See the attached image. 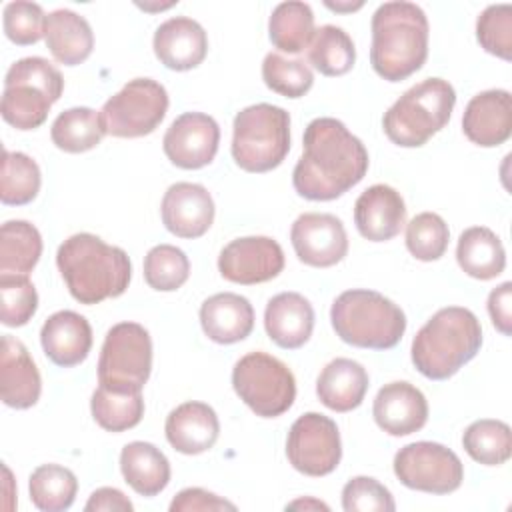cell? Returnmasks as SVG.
Wrapping results in <instances>:
<instances>
[{
	"label": "cell",
	"mask_w": 512,
	"mask_h": 512,
	"mask_svg": "<svg viewBox=\"0 0 512 512\" xmlns=\"http://www.w3.org/2000/svg\"><path fill=\"white\" fill-rule=\"evenodd\" d=\"M368 164L366 146L340 120L314 118L304 130L292 184L306 200H336L366 176Z\"/></svg>",
	"instance_id": "obj_1"
},
{
	"label": "cell",
	"mask_w": 512,
	"mask_h": 512,
	"mask_svg": "<svg viewBox=\"0 0 512 512\" xmlns=\"http://www.w3.org/2000/svg\"><path fill=\"white\" fill-rule=\"evenodd\" d=\"M56 266L72 298L86 306L122 296L132 278L128 254L90 232L66 238L56 252Z\"/></svg>",
	"instance_id": "obj_2"
},
{
	"label": "cell",
	"mask_w": 512,
	"mask_h": 512,
	"mask_svg": "<svg viewBox=\"0 0 512 512\" xmlns=\"http://www.w3.org/2000/svg\"><path fill=\"white\" fill-rule=\"evenodd\" d=\"M370 64L374 72L400 82L418 72L428 58V18L424 10L406 0L384 2L372 16Z\"/></svg>",
	"instance_id": "obj_3"
},
{
	"label": "cell",
	"mask_w": 512,
	"mask_h": 512,
	"mask_svg": "<svg viewBox=\"0 0 512 512\" xmlns=\"http://www.w3.org/2000/svg\"><path fill=\"white\" fill-rule=\"evenodd\" d=\"M480 346L482 326L476 314L462 306H446L416 332L410 356L422 376L448 380L480 352Z\"/></svg>",
	"instance_id": "obj_4"
},
{
	"label": "cell",
	"mask_w": 512,
	"mask_h": 512,
	"mask_svg": "<svg viewBox=\"0 0 512 512\" xmlns=\"http://www.w3.org/2000/svg\"><path fill=\"white\" fill-rule=\"evenodd\" d=\"M336 336L356 348L390 350L406 332V316L398 304L374 290L342 292L330 308Z\"/></svg>",
	"instance_id": "obj_5"
},
{
	"label": "cell",
	"mask_w": 512,
	"mask_h": 512,
	"mask_svg": "<svg viewBox=\"0 0 512 512\" xmlns=\"http://www.w3.org/2000/svg\"><path fill=\"white\" fill-rule=\"evenodd\" d=\"M454 104L456 92L448 80L426 78L408 88L386 110L382 118L384 134L402 148L424 146L448 124Z\"/></svg>",
	"instance_id": "obj_6"
},
{
	"label": "cell",
	"mask_w": 512,
	"mask_h": 512,
	"mask_svg": "<svg viewBox=\"0 0 512 512\" xmlns=\"http://www.w3.org/2000/svg\"><path fill=\"white\" fill-rule=\"evenodd\" d=\"M64 78L46 58L28 56L16 60L4 78L0 112L16 130L42 126L54 102L60 100Z\"/></svg>",
	"instance_id": "obj_7"
},
{
	"label": "cell",
	"mask_w": 512,
	"mask_h": 512,
	"mask_svg": "<svg viewBox=\"0 0 512 512\" xmlns=\"http://www.w3.org/2000/svg\"><path fill=\"white\" fill-rule=\"evenodd\" d=\"M232 158L246 172L278 168L290 152V114L274 104L242 108L232 126Z\"/></svg>",
	"instance_id": "obj_8"
},
{
	"label": "cell",
	"mask_w": 512,
	"mask_h": 512,
	"mask_svg": "<svg viewBox=\"0 0 512 512\" xmlns=\"http://www.w3.org/2000/svg\"><path fill=\"white\" fill-rule=\"evenodd\" d=\"M232 386L240 400L262 418L282 416L296 398L292 370L272 354L248 352L232 368Z\"/></svg>",
	"instance_id": "obj_9"
},
{
	"label": "cell",
	"mask_w": 512,
	"mask_h": 512,
	"mask_svg": "<svg viewBox=\"0 0 512 512\" xmlns=\"http://www.w3.org/2000/svg\"><path fill=\"white\" fill-rule=\"evenodd\" d=\"M152 370V338L148 330L136 322L114 324L104 338L98 358V384L142 392Z\"/></svg>",
	"instance_id": "obj_10"
},
{
	"label": "cell",
	"mask_w": 512,
	"mask_h": 512,
	"mask_svg": "<svg viewBox=\"0 0 512 512\" xmlns=\"http://www.w3.org/2000/svg\"><path fill=\"white\" fill-rule=\"evenodd\" d=\"M166 112V88L152 78H134L104 102L100 118L106 134L116 138H140L152 134Z\"/></svg>",
	"instance_id": "obj_11"
},
{
	"label": "cell",
	"mask_w": 512,
	"mask_h": 512,
	"mask_svg": "<svg viewBox=\"0 0 512 512\" xmlns=\"http://www.w3.org/2000/svg\"><path fill=\"white\" fill-rule=\"evenodd\" d=\"M394 474L410 490L450 494L464 480V466L456 452L438 442H412L394 456Z\"/></svg>",
	"instance_id": "obj_12"
},
{
	"label": "cell",
	"mask_w": 512,
	"mask_h": 512,
	"mask_svg": "<svg viewBox=\"0 0 512 512\" xmlns=\"http://www.w3.org/2000/svg\"><path fill=\"white\" fill-rule=\"evenodd\" d=\"M286 456L292 468L306 476L320 478L334 472L342 458L336 422L318 412L298 416L288 430Z\"/></svg>",
	"instance_id": "obj_13"
},
{
	"label": "cell",
	"mask_w": 512,
	"mask_h": 512,
	"mask_svg": "<svg viewBox=\"0 0 512 512\" xmlns=\"http://www.w3.org/2000/svg\"><path fill=\"white\" fill-rule=\"evenodd\" d=\"M218 270L234 284H262L284 270L282 246L268 236H244L228 242L218 256Z\"/></svg>",
	"instance_id": "obj_14"
},
{
	"label": "cell",
	"mask_w": 512,
	"mask_h": 512,
	"mask_svg": "<svg viewBox=\"0 0 512 512\" xmlns=\"http://www.w3.org/2000/svg\"><path fill=\"white\" fill-rule=\"evenodd\" d=\"M220 144L218 122L204 112H184L166 130L162 148L166 158L184 170L208 166Z\"/></svg>",
	"instance_id": "obj_15"
},
{
	"label": "cell",
	"mask_w": 512,
	"mask_h": 512,
	"mask_svg": "<svg viewBox=\"0 0 512 512\" xmlns=\"http://www.w3.org/2000/svg\"><path fill=\"white\" fill-rule=\"evenodd\" d=\"M290 242L298 260L314 268H330L348 254L344 224L334 214H300L290 228Z\"/></svg>",
	"instance_id": "obj_16"
},
{
	"label": "cell",
	"mask_w": 512,
	"mask_h": 512,
	"mask_svg": "<svg viewBox=\"0 0 512 512\" xmlns=\"http://www.w3.org/2000/svg\"><path fill=\"white\" fill-rule=\"evenodd\" d=\"M214 200L202 184L176 182L162 198L160 214L166 230L178 238H200L214 222Z\"/></svg>",
	"instance_id": "obj_17"
},
{
	"label": "cell",
	"mask_w": 512,
	"mask_h": 512,
	"mask_svg": "<svg viewBox=\"0 0 512 512\" xmlns=\"http://www.w3.org/2000/svg\"><path fill=\"white\" fill-rule=\"evenodd\" d=\"M462 130L466 138L482 148L504 144L512 134V96L508 90L492 88L476 94L464 110Z\"/></svg>",
	"instance_id": "obj_18"
},
{
	"label": "cell",
	"mask_w": 512,
	"mask_h": 512,
	"mask_svg": "<svg viewBox=\"0 0 512 512\" xmlns=\"http://www.w3.org/2000/svg\"><path fill=\"white\" fill-rule=\"evenodd\" d=\"M376 424L390 436H408L424 428L428 420L426 396L410 382L384 384L372 406Z\"/></svg>",
	"instance_id": "obj_19"
},
{
	"label": "cell",
	"mask_w": 512,
	"mask_h": 512,
	"mask_svg": "<svg viewBox=\"0 0 512 512\" xmlns=\"http://www.w3.org/2000/svg\"><path fill=\"white\" fill-rule=\"evenodd\" d=\"M354 224L360 236L370 242L392 240L406 224L404 198L388 184L366 188L354 204Z\"/></svg>",
	"instance_id": "obj_20"
},
{
	"label": "cell",
	"mask_w": 512,
	"mask_h": 512,
	"mask_svg": "<svg viewBox=\"0 0 512 512\" xmlns=\"http://www.w3.org/2000/svg\"><path fill=\"white\" fill-rule=\"evenodd\" d=\"M154 54L168 70L186 72L200 66L208 54L206 30L188 16H174L154 32Z\"/></svg>",
	"instance_id": "obj_21"
},
{
	"label": "cell",
	"mask_w": 512,
	"mask_h": 512,
	"mask_svg": "<svg viewBox=\"0 0 512 512\" xmlns=\"http://www.w3.org/2000/svg\"><path fill=\"white\" fill-rule=\"evenodd\" d=\"M42 378L28 348L14 336H2L0 352V396L16 410L32 408L40 400Z\"/></svg>",
	"instance_id": "obj_22"
},
{
	"label": "cell",
	"mask_w": 512,
	"mask_h": 512,
	"mask_svg": "<svg viewBox=\"0 0 512 512\" xmlns=\"http://www.w3.org/2000/svg\"><path fill=\"white\" fill-rule=\"evenodd\" d=\"M40 342L44 354L56 366L72 368L86 360L92 348V328L82 314L60 310L42 324Z\"/></svg>",
	"instance_id": "obj_23"
},
{
	"label": "cell",
	"mask_w": 512,
	"mask_h": 512,
	"mask_svg": "<svg viewBox=\"0 0 512 512\" xmlns=\"http://www.w3.org/2000/svg\"><path fill=\"white\" fill-rule=\"evenodd\" d=\"M166 440L180 454H202L210 450L220 434V422L212 406L204 402H184L176 406L164 424Z\"/></svg>",
	"instance_id": "obj_24"
},
{
	"label": "cell",
	"mask_w": 512,
	"mask_h": 512,
	"mask_svg": "<svg viewBox=\"0 0 512 512\" xmlns=\"http://www.w3.org/2000/svg\"><path fill=\"white\" fill-rule=\"evenodd\" d=\"M264 328L276 346L296 350L312 336L314 308L298 292H280L266 304Z\"/></svg>",
	"instance_id": "obj_25"
},
{
	"label": "cell",
	"mask_w": 512,
	"mask_h": 512,
	"mask_svg": "<svg viewBox=\"0 0 512 512\" xmlns=\"http://www.w3.org/2000/svg\"><path fill=\"white\" fill-rule=\"evenodd\" d=\"M200 326L216 344H234L250 336L254 308L248 298L234 292H218L200 306Z\"/></svg>",
	"instance_id": "obj_26"
},
{
	"label": "cell",
	"mask_w": 512,
	"mask_h": 512,
	"mask_svg": "<svg viewBox=\"0 0 512 512\" xmlns=\"http://www.w3.org/2000/svg\"><path fill=\"white\" fill-rule=\"evenodd\" d=\"M368 386L370 378L360 362L334 358L322 368L316 380V394L326 408L334 412H350L362 404Z\"/></svg>",
	"instance_id": "obj_27"
},
{
	"label": "cell",
	"mask_w": 512,
	"mask_h": 512,
	"mask_svg": "<svg viewBox=\"0 0 512 512\" xmlns=\"http://www.w3.org/2000/svg\"><path fill=\"white\" fill-rule=\"evenodd\" d=\"M44 40L54 60L64 66L82 64L94 48V32L88 20L66 8L46 16Z\"/></svg>",
	"instance_id": "obj_28"
},
{
	"label": "cell",
	"mask_w": 512,
	"mask_h": 512,
	"mask_svg": "<svg viewBox=\"0 0 512 512\" xmlns=\"http://www.w3.org/2000/svg\"><path fill=\"white\" fill-rule=\"evenodd\" d=\"M120 472L126 484L140 496L152 498L170 482V462L150 442H130L120 452Z\"/></svg>",
	"instance_id": "obj_29"
},
{
	"label": "cell",
	"mask_w": 512,
	"mask_h": 512,
	"mask_svg": "<svg viewBox=\"0 0 512 512\" xmlns=\"http://www.w3.org/2000/svg\"><path fill=\"white\" fill-rule=\"evenodd\" d=\"M456 260L462 272L476 280H492L506 268L502 240L486 226H472L460 234Z\"/></svg>",
	"instance_id": "obj_30"
},
{
	"label": "cell",
	"mask_w": 512,
	"mask_h": 512,
	"mask_svg": "<svg viewBox=\"0 0 512 512\" xmlns=\"http://www.w3.org/2000/svg\"><path fill=\"white\" fill-rule=\"evenodd\" d=\"M314 12L310 4L290 0L278 4L268 20L270 42L288 54H300L314 36Z\"/></svg>",
	"instance_id": "obj_31"
},
{
	"label": "cell",
	"mask_w": 512,
	"mask_h": 512,
	"mask_svg": "<svg viewBox=\"0 0 512 512\" xmlns=\"http://www.w3.org/2000/svg\"><path fill=\"white\" fill-rule=\"evenodd\" d=\"M106 130L102 118L96 110L86 106H76L60 112L50 128V138L58 150L80 154L96 148Z\"/></svg>",
	"instance_id": "obj_32"
},
{
	"label": "cell",
	"mask_w": 512,
	"mask_h": 512,
	"mask_svg": "<svg viewBox=\"0 0 512 512\" xmlns=\"http://www.w3.org/2000/svg\"><path fill=\"white\" fill-rule=\"evenodd\" d=\"M42 256V236L26 220H8L0 228V272L28 274Z\"/></svg>",
	"instance_id": "obj_33"
},
{
	"label": "cell",
	"mask_w": 512,
	"mask_h": 512,
	"mask_svg": "<svg viewBox=\"0 0 512 512\" xmlns=\"http://www.w3.org/2000/svg\"><path fill=\"white\" fill-rule=\"evenodd\" d=\"M30 500L42 512H62L74 504L78 480L72 470L60 464H40L28 480Z\"/></svg>",
	"instance_id": "obj_34"
},
{
	"label": "cell",
	"mask_w": 512,
	"mask_h": 512,
	"mask_svg": "<svg viewBox=\"0 0 512 512\" xmlns=\"http://www.w3.org/2000/svg\"><path fill=\"white\" fill-rule=\"evenodd\" d=\"M92 418L108 432H124L134 428L144 416L142 392H124L98 386L90 400Z\"/></svg>",
	"instance_id": "obj_35"
},
{
	"label": "cell",
	"mask_w": 512,
	"mask_h": 512,
	"mask_svg": "<svg viewBox=\"0 0 512 512\" xmlns=\"http://www.w3.org/2000/svg\"><path fill=\"white\" fill-rule=\"evenodd\" d=\"M310 64L324 76H342L356 62V48L348 32L340 26L324 24L316 28L308 46Z\"/></svg>",
	"instance_id": "obj_36"
},
{
	"label": "cell",
	"mask_w": 512,
	"mask_h": 512,
	"mask_svg": "<svg viewBox=\"0 0 512 512\" xmlns=\"http://www.w3.org/2000/svg\"><path fill=\"white\" fill-rule=\"evenodd\" d=\"M462 446L472 460L484 466H500L512 454L510 426L492 418L476 420L464 430Z\"/></svg>",
	"instance_id": "obj_37"
},
{
	"label": "cell",
	"mask_w": 512,
	"mask_h": 512,
	"mask_svg": "<svg viewBox=\"0 0 512 512\" xmlns=\"http://www.w3.org/2000/svg\"><path fill=\"white\" fill-rule=\"evenodd\" d=\"M42 184L38 164L24 152L4 150L2 176H0V200L6 206H24L32 202Z\"/></svg>",
	"instance_id": "obj_38"
},
{
	"label": "cell",
	"mask_w": 512,
	"mask_h": 512,
	"mask_svg": "<svg viewBox=\"0 0 512 512\" xmlns=\"http://www.w3.org/2000/svg\"><path fill=\"white\" fill-rule=\"evenodd\" d=\"M188 276L190 260L180 248L172 244H158L144 256V280L158 292L178 290L188 280Z\"/></svg>",
	"instance_id": "obj_39"
},
{
	"label": "cell",
	"mask_w": 512,
	"mask_h": 512,
	"mask_svg": "<svg viewBox=\"0 0 512 512\" xmlns=\"http://www.w3.org/2000/svg\"><path fill=\"white\" fill-rule=\"evenodd\" d=\"M262 80L284 98H302L312 88L314 74L304 60H288L278 52H268L262 62Z\"/></svg>",
	"instance_id": "obj_40"
},
{
	"label": "cell",
	"mask_w": 512,
	"mask_h": 512,
	"mask_svg": "<svg viewBox=\"0 0 512 512\" xmlns=\"http://www.w3.org/2000/svg\"><path fill=\"white\" fill-rule=\"evenodd\" d=\"M450 240L448 224L436 212H420L406 224V248L422 262L444 256Z\"/></svg>",
	"instance_id": "obj_41"
},
{
	"label": "cell",
	"mask_w": 512,
	"mask_h": 512,
	"mask_svg": "<svg viewBox=\"0 0 512 512\" xmlns=\"http://www.w3.org/2000/svg\"><path fill=\"white\" fill-rule=\"evenodd\" d=\"M38 308V294L26 274L0 276V320L4 326L18 328L32 320Z\"/></svg>",
	"instance_id": "obj_42"
},
{
	"label": "cell",
	"mask_w": 512,
	"mask_h": 512,
	"mask_svg": "<svg viewBox=\"0 0 512 512\" xmlns=\"http://www.w3.org/2000/svg\"><path fill=\"white\" fill-rule=\"evenodd\" d=\"M476 38L480 46L502 60L512 58V6L492 4L476 20Z\"/></svg>",
	"instance_id": "obj_43"
},
{
	"label": "cell",
	"mask_w": 512,
	"mask_h": 512,
	"mask_svg": "<svg viewBox=\"0 0 512 512\" xmlns=\"http://www.w3.org/2000/svg\"><path fill=\"white\" fill-rule=\"evenodd\" d=\"M4 34L10 42L18 46L36 44L44 36L46 28V14L40 4L36 2H8L4 6Z\"/></svg>",
	"instance_id": "obj_44"
},
{
	"label": "cell",
	"mask_w": 512,
	"mask_h": 512,
	"mask_svg": "<svg viewBox=\"0 0 512 512\" xmlns=\"http://www.w3.org/2000/svg\"><path fill=\"white\" fill-rule=\"evenodd\" d=\"M342 508L346 512H394L390 490L370 476H354L342 488Z\"/></svg>",
	"instance_id": "obj_45"
},
{
	"label": "cell",
	"mask_w": 512,
	"mask_h": 512,
	"mask_svg": "<svg viewBox=\"0 0 512 512\" xmlns=\"http://www.w3.org/2000/svg\"><path fill=\"white\" fill-rule=\"evenodd\" d=\"M216 512V510H236V504L204 490V488H184L170 502V512Z\"/></svg>",
	"instance_id": "obj_46"
},
{
	"label": "cell",
	"mask_w": 512,
	"mask_h": 512,
	"mask_svg": "<svg viewBox=\"0 0 512 512\" xmlns=\"http://www.w3.org/2000/svg\"><path fill=\"white\" fill-rule=\"evenodd\" d=\"M512 282H502L488 294V314L496 330L504 336L512 334Z\"/></svg>",
	"instance_id": "obj_47"
},
{
	"label": "cell",
	"mask_w": 512,
	"mask_h": 512,
	"mask_svg": "<svg viewBox=\"0 0 512 512\" xmlns=\"http://www.w3.org/2000/svg\"><path fill=\"white\" fill-rule=\"evenodd\" d=\"M84 510L86 512H132L134 506L124 492H120L118 488L104 486L90 494Z\"/></svg>",
	"instance_id": "obj_48"
},
{
	"label": "cell",
	"mask_w": 512,
	"mask_h": 512,
	"mask_svg": "<svg viewBox=\"0 0 512 512\" xmlns=\"http://www.w3.org/2000/svg\"><path fill=\"white\" fill-rule=\"evenodd\" d=\"M330 510L328 504L320 502V500H314V498H300V500H294L286 506V510Z\"/></svg>",
	"instance_id": "obj_49"
},
{
	"label": "cell",
	"mask_w": 512,
	"mask_h": 512,
	"mask_svg": "<svg viewBox=\"0 0 512 512\" xmlns=\"http://www.w3.org/2000/svg\"><path fill=\"white\" fill-rule=\"evenodd\" d=\"M330 10H336V12H352V10H358L362 8V2H356V4H334V2H324Z\"/></svg>",
	"instance_id": "obj_50"
}]
</instances>
